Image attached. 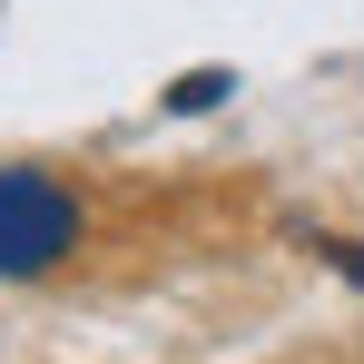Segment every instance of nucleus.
I'll return each mask as SVG.
<instances>
[{"label": "nucleus", "mask_w": 364, "mask_h": 364, "mask_svg": "<svg viewBox=\"0 0 364 364\" xmlns=\"http://www.w3.org/2000/svg\"><path fill=\"white\" fill-rule=\"evenodd\" d=\"M79 237V207L50 168H0V276H50Z\"/></svg>", "instance_id": "nucleus-1"}, {"label": "nucleus", "mask_w": 364, "mask_h": 364, "mask_svg": "<svg viewBox=\"0 0 364 364\" xmlns=\"http://www.w3.org/2000/svg\"><path fill=\"white\" fill-rule=\"evenodd\" d=\"M227 89H237V79H227V69H187L178 89H168V109H187V119H197V109H217V99H227Z\"/></svg>", "instance_id": "nucleus-2"}]
</instances>
